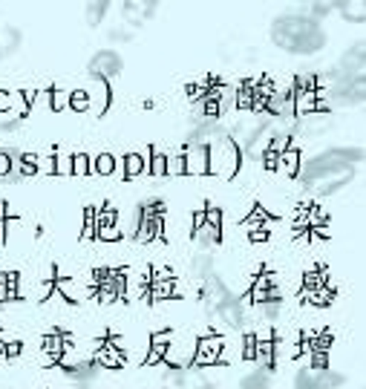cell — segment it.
Masks as SVG:
<instances>
[{
    "label": "cell",
    "instance_id": "1f68e13d",
    "mask_svg": "<svg viewBox=\"0 0 366 389\" xmlns=\"http://www.w3.org/2000/svg\"><path fill=\"white\" fill-rule=\"evenodd\" d=\"M67 101H70V93H61V90H50V107L55 113L67 110Z\"/></svg>",
    "mask_w": 366,
    "mask_h": 389
},
{
    "label": "cell",
    "instance_id": "52a82bcc",
    "mask_svg": "<svg viewBox=\"0 0 366 389\" xmlns=\"http://www.w3.org/2000/svg\"><path fill=\"white\" fill-rule=\"evenodd\" d=\"M185 156V173H211V145H185L182 147Z\"/></svg>",
    "mask_w": 366,
    "mask_h": 389
},
{
    "label": "cell",
    "instance_id": "6da1fadb",
    "mask_svg": "<svg viewBox=\"0 0 366 389\" xmlns=\"http://www.w3.org/2000/svg\"><path fill=\"white\" fill-rule=\"evenodd\" d=\"M271 43L292 55H311L326 47V32L309 15H280L271 21Z\"/></svg>",
    "mask_w": 366,
    "mask_h": 389
},
{
    "label": "cell",
    "instance_id": "60d3db41",
    "mask_svg": "<svg viewBox=\"0 0 366 389\" xmlns=\"http://www.w3.org/2000/svg\"><path fill=\"white\" fill-rule=\"evenodd\" d=\"M21 349H23V346H21L18 340H15V343H6V346H4V355H6V361H15V358L21 355Z\"/></svg>",
    "mask_w": 366,
    "mask_h": 389
},
{
    "label": "cell",
    "instance_id": "4316f807",
    "mask_svg": "<svg viewBox=\"0 0 366 389\" xmlns=\"http://www.w3.org/2000/svg\"><path fill=\"white\" fill-rule=\"evenodd\" d=\"M257 291H268V288H280V277L274 274V271H262L260 277H254V286Z\"/></svg>",
    "mask_w": 366,
    "mask_h": 389
},
{
    "label": "cell",
    "instance_id": "b9f144b4",
    "mask_svg": "<svg viewBox=\"0 0 366 389\" xmlns=\"http://www.w3.org/2000/svg\"><path fill=\"white\" fill-rule=\"evenodd\" d=\"M15 98V93H4V90H0V113H6V110H12V101Z\"/></svg>",
    "mask_w": 366,
    "mask_h": 389
},
{
    "label": "cell",
    "instance_id": "74e56055",
    "mask_svg": "<svg viewBox=\"0 0 366 389\" xmlns=\"http://www.w3.org/2000/svg\"><path fill=\"white\" fill-rule=\"evenodd\" d=\"M280 306H283V303H262V315L268 320H277L280 317Z\"/></svg>",
    "mask_w": 366,
    "mask_h": 389
},
{
    "label": "cell",
    "instance_id": "d6a6232c",
    "mask_svg": "<svg viewBox=\"0 0 366 389\" xmlns=\"http://www.w3.org/2000/svg\"><path fill=\"white\" fill-rule=\"evenodd\" d=\"M55 291H58L64 300H70V303L78 300V294H75V283H72V280H58V283H55Z\"/></svg>",
    "mask_w": 366,
    "mask_h": 389
},
{
    "label": "cell",
    "instance_id": "ac0fdd59",
    "mask_svg": "<svg viewBox=\"0 0 366 389\" xmlns=\"http://www.w3.org/2000/svg\"><path fill=\"white\" fill-rule=\"evenodd\" d=\"M15 173H18L21 179H26V176H35V173H38V156H35V153H18Z\"/></svg>",
    "mask_w": 366,
    "mask_h": 389
},
{
    "label": "cell",
    "instance_id": "d6986e66",
    "mask_svg": "<svg viewBox=\"0 0 366 389\" xmlns=\"http://www.w3.org/2000/svg\"><path fill=\"white\" fill-rule=\"evenodd\" d=\"M107 12H110V4H104V0H99V4H87V6H84V18H87L89 26H99V23L107 18Z\"/></svg>",
    "mask_w": 366,
    "mask_h": 389
},
{
    "label": "cell",
    "instance_id": "7402d4cb",
    "mask_svg": "<svg viewBox=\"0 0 366 389\" xmlns=\"http://www.w3.org/2000/svg\"><path fill=\"white\" fill-rule=\"evenodd\" d=\"M352 176H355V173H346V176L329 179V182H320V185H317V193H320V196H332V193H338L340 188H346V185L352 182Z\"/></svg>",
    "mask_w": 366,
    "mask_h": 389
},
{
    "label": "cell",
    "instance_id": "f1b7e54d",
    "mask_svg": "<svg viewBox=\"0 0 366 389\" xmlns=\"http://www.w3.org/2000/svg\"><path fill=\"white\" fill-rule=\"evenodd\" d=\"M107 40H110V43H130V40H133V32H130L127 26H113V29H107Z\"/></svg>",
    "mask_w": 366,
    "mask_h": 389
},
{
    "label": "cell",
    "instance_id": "44dd1931",
    "mask_svg": "<svg viewBox=\"0 0 366 389\" xmlns=\"http://www.w3.org/2000/svg\"><path fill=\"white\" fill-rule=\"evenodd\" d=\"M70 173H75V176L93 173V159H89L87 153H72V156H70Z\"/></svg>",
    "mask_w": 366,
    "mask_h": 389
},
{
    "label": "cell",
    "instance_id": "484cf974",
    "mask_svg": "<svg viewBox=\"0 0 366 389\" xmlns=\"http://www.w3.org/2000/svg\"><path fill=\"white\" fill-rule=\"evenodd\" d=\"M280 164H286V170L292 173V176H297V173H300V147H289L283 156H280Z\"/></svg>",
    "mask_w": 366,
    "mask_h": 389
},
{
    "label": "cell",
    "instance_id": "e0dca14e",
    "mask_svg": "<svg viewBox=\"0 0 366 389\" xmlns=\"http://www.w3.org/2000/svg\"><path fill=\"white\" fill-rule=\"evenodd\" d=\"M268 386H271V372L262 366H257L251 375L243 378V389H268Z\"/></svg>",
    "mask_w": 366,
    "mask_h": 389
},
{
    "label": "cell",
    "instance_id": "9c48e42d",
    "mask_svg": "<svg viewBox=\"0 0 366 389\" xmlns=\"http://www.w3.org/2000/svg\"><path fill=\"white\" fill-rule=\"evenodd\" d=\"M121 9V18L133 26V29H139L145 21H150V18H156V12H159V4H121L118 6Z\"/></svg>",
    "mask_w": 366,
    "mask_h": 389
},
{
    "label": "cell",
    "instance_id": "603a6c76",
    "mask_svg": "<svg viewBox=\"0 0 366 389\" xmlns=\"http://www.w3.org/2000/svg\"><path fill=\"white\" fill-rule=\"evenodd\" d=\"M67 107H72L75 113H87L89 107H93V96H89L87 90H72V93H70Z\"/></svg>",
    "mask_w": 366,
    "mask_h": 389
},
{
    "label": "cell",
    "instance_id": "5bb4252c",
    "mask_svg": "<svg viewBox=\"0 0 366 389\" xmlns=\"http://www.w3.org/2000/svg\"><path fill=\"white\" fill-rule=\"evenodd\" d=\"M194 239L205 248V251H211L214 245H219V239H222V231L219 228H214V225H208V222H202L199 228H194Z\"/></svg>",
    "mask_w": 366,
    "mask_h": 389
},
{
    "label": "cell",
    "instance_id": "cb8c5ba5",
    "mask_svg": "<svg viewBox=\"0 0 366 389\" xmlns=\"http://www.w3.org/2000/svg\"><path fill=\"white\" fill-rule=\"evenodd\" d=\"M93 167H96V173H101V176H110V173H116L118 162H116L113 153H99L96 162H93Z\"/></svg>",
    "mask_w": 366,
    "mask_h": 389
},
{
    "label": "cell",
    "instance_id": "7bdbcfd3",
    "mask_svg": "<svg viewBox=\"0 0 366 389\" xmlns=\"http://www.w3.org/2000/svg\"><path fill=\"white\" fill-rule=\"evenodd\" d=\"M265 237H268V234H265V228H260V231H251V239H254V242H265Z\"/></svg>",
    "mask_w": 366,
    "mask_h": 389
},
{
    "label": "cell",
    "instance_id": "7c38bea8",
    "mask_svg": "<svg viewBox=\"0 0 366 389\" xmlns=\"http://www.w3.org/2000/svg\"><path fill=\"white\" fill-rule=\"evenodd\" d=\"M21 40H23V35H21L18 26H4V29H0V58L12 55L21 47Z\"/></svg>",
    "mask_w": 366,
    "mask_h": 389
},
{
    "label": "cell",
    "instance_id": "3957f363",
    "mask_svg": "<svg viewBox=\"0 0 366 389\" xmlns=\"http://www.w3.org/2000/svg\"><path fill=\"white\" fill-rule=\"evenodd\" d=\"M243 162L240 145L231 136H222L219 142L211 145V173H222V176H237Z\"/></svg>",
    "mask_w": 366,
    "mask_h": 389
},
{
    "label": "cell",
    "instance_id": "ffe728a7",
    "mask_svg": "<svg viewBox=\"0 0 366 389\" xmlns=\"http://www.w3.org/2000/svg\"><path fill=\"white\" fill-rule=\"evenodd\" d=\"M335 9L343 15V21H355V23L366 21V4H335Z\"/></svg>",
    "mask_w": 366,
    "mask_h": 389
},
{
    "label": "cell",
    "instance_id": "f35d334b",
    "mask_svg": "<svg viewBox=\"0 0 366 389\" xmlns=\"http://www.w3.org/2000/svg\"><path fill=\"white\" fill-rule=\"evenodd\" d=\"M159 363H165V352H156V349H150L148 358L142 361V366H159Z\"/></svg>",
    "mask_w": 366,
    "mask_h": 389
},
{
    "label": "cell",
    "instance_id": "ab89813d",
    "mask_svg": "<svg viewBox=\"0 0 366 389\" xmlns=\"http://www.w3.org/2000/svg\"><path fill=\"white\" fill-rule=\"evenodd\" d=\"M21 124H23V115H18V118H9L6 124H0V130H4V133H18V130H21Z\"/></svg>",
    "mask_w": 366,
    "mask_h": 389
},
{
    "label": "cell",
    "instance_id": "7a4b0ae2",
    "mask_svg": "<svg viewBox=\"0 0 366 389\" xmlns=\"http://www.w3.org/2000/svg\"><path fill=\"white\" fill-rule=\"evenodd\" d=\"M363 159V153L357 147H332L326 153H317L314 159H309L297 176L303 179V185H320L338 176H346V173H355L352 167Z\"/></svg>",
    "mask_w": 366,
    "mask_h": 389
},
{
    "label": "cell",
    "instance_id": "8992f818",
    "mask_svg": "<svg viewBox=\"0 0 366 389\" xmlns=\"http://www.w3.org/2000/svg\"><path fill=\"white\" fill-rule=\"evenodd\" d=\"M121 69H124V58H121L116 50H101V52H96L93 58H89V64H87L89 78H93V81H107V84H110V78H116Z\"/></svg>",
    "mask_w": 366,
    "mask_h": 389
},
{
    "label": "cell",
    "instance_id": "4fadbf2b",
    "mask_svg": "<svg viewBox=\"0 0 366 389\" xmlns=\"http://www.w3.org/2000/svg\"><path fill=\"white\" fill-rule=\"evenodd\" d=\"M346 383V375L335 372V369H320L314 372V389H340Z\"/></svg>",
    "mask_w": 366,
    "mask_h": 389
},
{
    "label": "cell",
    "instance_id": "9a60e30c",
    "mask_svg": "<svg viewBox=\"0 0 366 389\" xmlns=\"http://www.w3.org/2000/svg\"><path fill=\"white\" fill-rule=\"evenodd\" d=\"M142 173H148L145 153H127L124 156V179H135V176H142Z\"/></svg>",
    "mask_w": 366,
    "mask_h": 389
},
{
    "label": "cell",
    "instance_id": "d590c367",
    "mask_svg": "<svg viewBox=\"0 0 366 389\" xmlns=\"http://www.w3.org/2000/svg\"><path fill=\"white\" fill-rule=\"evenodd\" d=\"M265 220H268V213H265V208L254 205V210L248 213V220H245V225H248V228H254V225H265Z\"/></svg>",
    "mask_w": 366,
    "mask_h": 389
},
{
    "label": "cell",
    "instance_id": "8d00e7d4",
    "mask_svg": "<svg viewBox=\"0 0 366 389\" xmlns=\"http://www.w3.org/2000/svg\"><path fill=\"white\" fill-rule=\"evenodd\" d=\"M245 361H257V340H254V332L245 334V352H243Z\"/></svg>",
    "mask_w": 366,
    "mask_h": 389
},
{
    "label": "cell",
    "instance_id": "30bf717a",
    "mask_svg": "<svg viewBox=\"0 0 366 389\" xmlns=\"http://www.w3.org/2000/svg\"><path fill=\"white\" fill-rule=\"evenodd\" d=\"M96 237L99 239H121V231H118V213L113 208H99L96 213Z\"/></svg>",
    "mask_w": 366,
    "mask_h": 389
},
{
    "label": "cell",
    "instance_id": "f546056e",
    "mask_svg": "<svg viewBox=\"0 0 366 389\" xmlns=\"http://www.w3.org/2000/svg\"><path fill=\"white\" fill-rule=\"evenodd\" d=\"M170 332H153L150 334V349H156V352H165L167 346H170Z\"/></svg>",
    "mask_w": 366,
    "mask_h": 389
},
{
    "label": "cell",
    "instance_id": "83f0119b",
    "mask_svg": "<svg viewBox=\"0 0 366 389\" xmlns=\"http://www.w3.org/2000/svg\"><path fill=\"white\" fill-rule=\"evenodd\" d=\"M96 213H99V208H87L84 210V239H93L96 237Z\"/></svg>",
    "mask_w": 366,
    "mask_h": 389
},
{
    "label": "cell",
    "instance_id": "4dcf8cb0",
    "mask_svg": "<svg viewBox=\"0 0 366 389\" xmlns=\"http://www.w3.org/2000/svg\"><path fill=\"white\" fill-rule=\"evenodd\" d=\"M167 173H170V176L185 173V156H182V150H179L176 156H167Z\"/></svg>",
    "mask_w": 366,
    "mask_h": 389
},
{
    "label": "cell",
    "instance_id": "2e32d148",
    "mask_svg": "<svg viewBox=\"0 0 366 389\" xmlns=\"http://www.w3.org/2000/svg\"><path fill=\"white\" fill-rule=\"evenodd\" d=\"M145 159H148V173H153V176H167V153L162 147H150Z\"/></svg>",
    "mask_w": 366,
    "mask_h": 389
},
{
    "label": "cell",
    "instance_id": "d4e9b609",
    "mask_svg": "<svg viewBox=\"0 0 366 389\" xmlns=\"http://www.w3.org/2000/svg\"><path fill=\"white\" fill-rule=\"evenodd\" d=\"M300 300L314 303V306H326V303L332 300V291H329V288H314V291L303 288V291H300Z\"/></svg>",
    "mask_w": 366,
    "mask_h": 389
},
{
    "label": "cell",
    "instance_id": "836d02e7",
    "mask_svg": "<svg viewBox=\"0 0 366 389\" xmlns=\"http://www.w3.org/2000/svg\"><path fill=\"white\" fill-rule=\"evenodd\" d=\"M309 9H311V15H309V18L320 23V18H329V15H332V9H335V4H311Z\"/></svg>",
    "mask_w": 366,
    "mask_h": 389
},
{
    "label": "cell",
    "instance_id": "5b68a950",
    "mask_svg": "<svg viewBox=\"0 0 366 389\" xmlns=\"http://www.w3.org/2000/svg\"><path fill=\"white\" fill-rule=\"evenodd\" d=\"M222 352H225V340L219 334H202V337H196L191 369H208V366L222 363Z\"/></svg>",
    "mask_w": 366,
    "mask_h": 389
},
{
    "label": "cell",
    "instance_id": "277c9868",
    "mask_svg": "<svg viewBox=\"0 0 366 389\" xmlns=\"http://www.w3.org/2000/svg\"><path fill=\"white\" fill-rule=\"evenodd\" d=\"M93 280H96L93 294L101 303H116V300L127 297V271L124 269H99L93 274Z\"/></svg>",
    "mask_w": 366,
    "mask_h": 389
},
{
    "label": "cell",
    "instance_id": "e575fe53",
    "mask_svg": "<svg viewBox=\"0 0 366 389\" xmlns=\"http://www.w3.org/2000/svg\"><path fill=\"white\" fill-rule=\"evenodd\" d=\"M294 389H314V372H311V369L297 372V378H294Z\"/></svg>",
    "mask_w": 366,
    "mask_h": 389
},
{
    "label": "cell",
    "instance_id": "ba28073f",
    "mask_svg": "<svg viewBox=\"0 0 366 389\" xmlns=\"http://www.w3.org/2000/svg\"><path fill=\"white\" fill-rule=\"evenodd\" d=\"M93 361H96L99 369H121L124 366V352H121V346H110L104 337H99Z\"/></svg>",
    "mask_w": 366,
    "mask_h": 389
},
{
    "label": "cell",
    "instance_id": "8fae6325",
    "mask_svg": "<svg viewBox=\"0 0 366 389\" xmlns=\"http://www.w3.org/2000/svg\"><path fill=\"white\" fill-rule=\"evenodd\" d=\"M67 352L64 346V332L61 329H52L47 337H43V355H47V366H58L61 358Z\"/></svg>",
    "mask_w": 366,
    "mask_h": 389
}]
</instances>
